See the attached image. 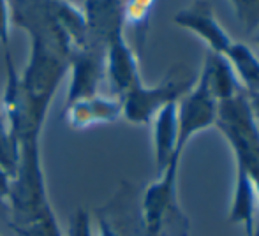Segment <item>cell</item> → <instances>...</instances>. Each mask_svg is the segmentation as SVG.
<instances>
[{"label": "cell", "instance_id": "1", "mask_svg": "<svg viewBox=\"0 0 259 236\" xmlns=\"http://www.w3.org/2000/svg\"><path fill=\"white\" fill-rule=\"evenodd\" d=\"M7 205L11 212L9 224L14 226H25L55 213L46 188L39 139L20 143V157L11 180Z\"/></svg>", "mask_w": 259, "mask_h": 236}, {"label": "cell", "instance_id": "2", "mask_svg": "<svg viewBox=\"0 0 259 236\" xmlns=\"http://www.w3.org/2000/svg\"><path fill=\"white\" fill-rule=\"evenodd\" d=\"M215 127L233 150L236 168L252 180L259 208V122L250 111L245 92L219 103Z\"/></svg>", "mask_w": 259, "mask_h": 236}, {"label": "cell", "instance_id": "3", "mask_svg": "<svg viewBox=\"0 0 259 236\" xmlns=\"http://www.w3.org/2000/svg\"><path fill=\"white\" fill-rule=\"evenodd\" d=\"M175 157L143 192L141 219L147 236H187L189 224L178 205V168Z\"/></svg>", "mask_w": 259, "mask_h": 236}, {"label": "cell", "instance_id": "4", "mask_svg": "<svg viewBox=\"0 0 259 236\" xmlns=\"http://www.w3.org/2000/svg\"><path fill=\"white\" fill-rule=\"evenodd\" d=\"M194 81L196 78H192L184 65H175L169 69L166 78L154 86L145 85L141 79L120 97L122 117L134 125H148L164 106L178 103L194 85Z\"/></svg>", "mask_w": 259, "mask_h": 236}, {"label": "cell", "instance_id": "5", "mask_svg": "<svg viewBox=\"0 0 259 236\" xmlns=\"http://www.w3.org/2000/svg\"><path fill=\"white\" fill-rule=\"evenodd\" d=\"M219 101L213 97L208 85L206 72L199 71L194 85L177 103L178 115V152L184 154L189 141L199 132L215 127Z\"/></svg>", "mask_w": 259, "mask_h": 236}, {"label": "cell", "instance_id": "6", "mask_svg": "<svg viewBox=\"0 0 259 236\" xmlns=\"http://www.w3.org/2000/svg\"><path fill=\"white\" fill-rule=\"evenodd\" d=\"M67 72H71V83L65 93V106L97 96L104 78V50L89 44L71 48Z\"/></svg>", "mask_w": 259, "mask_h": 236}, {"label": "cell", "instance_id": "7", "mask_svg": "<svg viewBox=\"0 0 259 236\" xmlns=\"http://www.w3.org/2000/svg\"><path fill=\"white\" fill-rule=\"evenodd\" d=\"M173 23L198 35L208 46V52L217 55H224L233 42L224 27L217 21L213 9L206 0H194L189 7L178 11L173 16Z\"/></svg>", "mask_w": 259, "mask_h": 236}, {"label": "cell", "instance_id": "8", "mask_svg": "<svg viewBox=\"0 0 259 236\" xmlns=\"http://www.w3.org/2000/svg\"><path fill=\"white\" fill-rule=\"evenodd\" d=\"M81 11L87 25L85 44L106 50L115 35L125 30L122 0H85Z\"/></svg>", "mask_w": 259, "mask_h": 236}, {"label": "cell", "instance_id": "9", "mask_svg": "<svg viewBox=\"0 0 259 236\" xmlns=\"http://www.w3.org/2000/svg\"><path fill=\"white\" fill-rule=\"evenodd\" d=\"M104 76L109 79L115 97H122L129 88L141 81L138 53L127 42L125 32L108 42L104 50Z\"/></svg>", "mask_w": 259, "mask_h": 236}, {"label": "cell", "instance_id": "10", "mask_svg": "<svg viewBox=\"0 0 259 236\" xmlns=\"http://www.w3.org/2000/svg\"><path fill=\"white\" fill-rule=\"evenodd\" d=\"M152 141H154V159L157 175L164 171L167 164L178 155V115L177 103L164 106L152 118Z\"/></svg>", "mask_w": 259, "mask_h": 236}, {"label": "cell", "instance_id": "11", "mask_svg": "<svg viewBox=\"0 0 259 236\" xmlns=\"http://www.w3.org/2000/svg\"><path fill=\"white\" fill-rule=\"evenodd\" d=\"M256 210H257V194L254 183L245 171L236 168V180L233 188V198L229 203L228 219L231 224L243 226L245 234L250 236L256 227Z\"/></svg>", "mask_w": 259, "mask_h": 236}, {"label": "cell", "instance_id": "12", "mask_svg": "<svg viewBox=\"0 0 259 236\" xmlns=\"http://www.w3.org/2000/svg\"><path fill=\"white\" fill-rule=\"evenodd\" d=\"M201 69L206 72L208 85H210L211 93H213V97L219 103H224V101L243 92L231 65H229V62L224 55L208 52L205 60H203Z\"/></svg>", "mask_w": 259, "mask_h": 236}, {"label": "cell", "instance_id": "13", "mask_svg": "<svg viewBox=\"0 0 259 236\" xmlns=\"http://www.w3.org/2000/svg\"><path fill=\"white\" fill-rule=\"evenodd\" d=\"M224 57L228 59L243 92L247 96L259 92V57L252 52V48H249L245 42L233 41Z\"/></svg>", "mask_w": 259, "mask_h": 236}, {"label": "cell", "instance_id": "14", "mask_svg": "<svg viewBox=\"0 0 259 236\" xmlns=\"http://www.w3.org/2000/svg\"><path fill=\"white\" fill-rule=\"evenodd\" d=\"M123 4V25L133 28L136 34L138 50H141L150 25V14L154 11L155 0H122Z\"/></svg>", "mask_w": 259, "mask_h": 236}, {"label": "cell", "instance_id": "15", "mask_svg": "<svg viewBox=\"0 0 259 236\" xmlns=\"http://www.w3.org/2000/svg\"><path fill=\"white\" fill-rule=\"evenodd\" d=\"M247 34L259 30V0H229Z\"/></svg>", "mask_w": 259, "mask_h": 236}, {"label": "cell", "instance_id": "16", "mask_svg": "<svg viewBox=\"0 0 259 236\" xmlns=\"http://www.w3.org/2000/svg\"><path fill=\"white\" fill-rule=\"evenodd\" d=\"M9 226L18 236H64L55 213L41 220H35V222L25 224V226H14V224H9Z\"/></svg>", "mask_w": 259, "mask_h": 236}, {"label": "cell", "instance_id": "17", "mask_svg": "<svg viewBox=\"0 0 259 236\" xmlns=\"http://www.w3.org/2000/svg\"><path fill=\"white\" fill-rule=\"evenodd\" d=\"M65 236H94L92 219L85 208H78L69 219V229Z\"/></svg>", "mask_w": 259, "mask_h": 236}, {"label": "cell", "instance_id": "18", "mask_svg": "<svg viewBox=\"0 0 259 236\" xmlns=\"http://www.w3.org/2000/svg\"><path fill=\"white\" fill-rule=\"evenodd\" d=\"M11 9L9 0H0V44L9 50L11 42Z\"/></svg>", "mask_w": 259, "mask_h": 236}, {"label": "cell", "instance_id": "19", "mask_svg": "<svg viewBox=\"0 0 259 236\" xmlns=\"http://www.w3.org/2000/svg\"><path fill=\"white\" fill-rule=\"evenodd\" d=\"M11 180H13V176H11L9 173L0 166V198L6 199V201H7V196H9Z\"/></svg>", "mask_w": 259, "mask_h": 236}, {"label": "cell", "instance_id": "20", "mask_svg": "<svg viewBox=\"0 0 259 236\" xmlns=\"http://www.w3.org/2000/svg\"><path fill=\"white\" fill-rule=\"evenodd\" d=\"M97 229H99V236H120L116 233L115 227H113V224L106 217H99L97 219Z\"/></svg>", "mask_w": 259, "mask_h": 236}, {"label": "cell", "instance_id": "21", "mask_svg": "<svg viewBox=\"0 0 259 236\" xmlns=\"http://www.w3.org/2000/svg\"><path fill=\"white\" fill-rule=\"evenodd\" d=\"M245 96H247V93H245ZM247 101H249V106H250V111H252L254 118L259 122V92L249 93V96H247Z\"/></svg>", "mask_w": 259, "mask_h": 236}, {"label": "cell", "instance_id": "22", "mask_svg": "<svg viewBox=\"0 0 259 236\" xmlns=\"http://www.w3.org/2000/svg\"><path fill=\"white\" fill-rule=\"evenodd\" d=\"M0 215L2 217H11V212H9V205H7L6 199L0 198Z\"/></svg>", "mask_w": 259, "mask_h": 236}, {"label": "cell", "instance_id": "23", "mask_svg": "<svg viewBox=\"0 0 259 236\" xmlns=\"http://www.w3.org/2000/svg\"><path fill=\"white\" fill-rule=\"evenodd\" d=\"M250 236H259V224H256V227H254V233Z\"/></svg>", "mask_w": 259, "mask_h": 236}, {"label": "cell", "instance_id": "24", "mask_svg": "<svg viewBox=\"0 0 259 236\" xmlns=\"http://www.w3.org/2000/svg\"><path fill=\"white\" fill-rule=\"evenodd\" d=\"M256 42H257V46H259V35H257V37H256Z\"/></svg>", "mask_w": 259, "mask_h": 236}]
</instances>
